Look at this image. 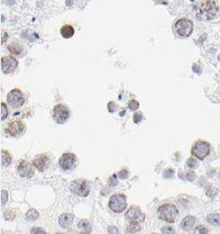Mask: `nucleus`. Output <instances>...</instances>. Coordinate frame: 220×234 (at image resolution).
Masks as SVG:
<instances>
[{
	"mask_svg": "<svg viewBox=\"0 0 220 234\" xmlns=\"http://www.w3.org/2000/svg\"><path fill=\"white\" fill-rule=\"evenodd\" d=\"M159 217L165 222L168 223H173L177 220L178 218V210L177 208L174 206V205L171 204H165V205H162L159 208Z\"/></svg>",
	"mask_w": 220,
	"mask_h": 234,
	"instance_id": "obj_1",
	"label": "nucleus"
},
{
	"mask_svg": "<svg viewBox=\"0 0 220 234\" xmlns=\"http://www.w3.org/2000/svg\"><path fill=\"white\" fill-rule=\"evenodd\" d=\"M175 30L177 34L183 37H188L191 35L193 30V24L188 18H181L175 23Z\"/></svg>",
	"mask_w": 220,
	"mask_h": 234,
	"instance_id": "obj_2",
	"label": "nucleus"
},
{
	"mask_svg": "<svg viewBox=\"0 0 220 234\" xmlns=\"http://www.w3.org/2000/svg\"><path fill=\"white\" fill-rule=\"evenodd\" d=\"M110 208L115 213H120L122 211L125 210L127 206V202H126V197L121 194H116L112 196L110 200Z\"/></svg>",
	"mask_w": 220,
	"mask_h": 234,
	"instance_id": "obj_3",
	"label": "nucleus"
},
{
	"mask_svg": "<svg viewBox=\"0 0 220 234\" xmlns=\"http://www.w3.org/2000/svg\"><path fill=\"white\" fill-rule=\"evenodd\" d=\"M53 118L58 124H64L69 118V110L65 105H57L53 109Z\"/></svg>",
	"mask_w": 220,
	"mask_h": 234,
	"instance_id": "obj_4",
	"label": "nucleus"
},
{
	"mask_svg": "<svg viewBox=\"0 0 220 234\" xmlns=\"http://www.w3.org/2000/svg\"><path fill=\"white\" fill-rule=\"evenodd\" d=\"M218 13V7L215 2L213 1H207L202 4L201 6V15L204 16V18L210 20L215 18Z\"/></svg>",
	"mask_w": 220,
	"mask_h": 234,
	"instance_id": "obj_5",
	"label": "nucleus"
},
{
	"mask_svg": "<svg viewBox=\"0 0 220 234\" xmlns=\"http://www.w3.org/2000/svg\"><path fill=\"white\" fill-rule=\"evenodd\" d=\"M70 190L81 197H86L89 193V184L86 180H75L70 184Z\"/></svg>",
	"mask_w": 220,
	"mask_h": 234,
	"instance_id": "obj_6",
	"label": "nucleus"
},
{
	"mask_svg": "<svg viewBox=\"0 0 220 234\" xmlns=\"http://www.w3.org/2000/svg\"><path fill=\"white\" fill-rule=\"evenodd\" d=\"M7 100L13 108L21 107L25 102V98L23 96V94H22V92L19 89H13L8 94Z\"/></svg>",
	"mask_w": 220,
	"mask_h": 234,
	"instance_id": "obj_7",
	"label": "nucleus"
},
{
	"mask_svg": "<svg viewBox=\"0 0 220 234\" xmlns=\"http://www.w3.org/2000/svg\"><path fill=\"white\" fill-rule=\"evenodd\" d=\"M18 60L14 57H11V56H6V57H3L1 59V69L5 74L14 72L18 67Z\"/></svg>",
	"mask_w": 220,
	"mask_h": 234,
	"instance_id": "obj_8",
	"label": "nucleus"
},
{
	"mask_svg": "<svg viewBox=\"0 0 220 234\" xmlns=\"http://www.w3.org/2000/svg\"><path fill=\"white\" fill-rule=\"evenodd\" d=\"M192 154L195 158L199 159H204L210 154V147H208V143L204 141H199L192 148Z\"/></svg>",
	"mask_w": 220,
	"mask_h": 234,
	"instance_id": "obj_9",
	"label": "nucleus"
},
{
	"mask_svg": "<svg viewBox=\"0 0 220 234\" xmlns=\"http://www.w3.org/2000/svg\"><path fill=\"white\" fill-rule=\"evenodd\" d=\"M144 218H145L144 213L138 207H131L126 213V219L131 223H136V224H138L139 222H142Z\"/></svg>",
	"mask_w": 220,
	"mask_h": 234,
	"instance_id": "obj_10",
	"label": "nucleus"
},
{
	"mask_svg": "<svg viewBox=\"0 0 220 234\" xmlns=\"http://www.w3.org/2000/svg\"><path fill=\"white\" fill-rule=\"evenodd\" d=\"M75 161H76V158H75L74 154H70V153H66V154H64L61 157V158L59 160V164H60L62 169L69 170V169L72 168L73 165H74Z\"/></svg>",
	"mask_w": 220,
	"mask_h": 234,
	"instance_id": "obj_11",
	"label": "nucleus"
},
{
	"mask_svg": "<svg viewBox=\"0 0 220 234\" xmlns=\"http://www.w3.org/2000/svg\"><path fill=\"white\" fill-rule=\"evenodd\" d=\"M25 127L23 125V123L20 121H15L13 123H11L8 125L6 132L9 133V135L15 136V135H18L20 133L24 131Z\"/></svg>",
	"mask_w": 220,
	"mask_h": 234,
	"instance_id": "obj_12",
	"label": "nucleus"
},
{
	"mask_svg": "<svg viewBox=\"0 0 220 234\" xmlns=\"http://www.w3.org/2000/svg\"><path fill=\"white\" fill-rule=\"evenodd\" d=\"M18 174L22 177H31L34 175V170L33 167L30 163L26 162V161H21L18 167Z\"/></svg>",
	"mask_w": 220,
	"mask_h": 234,
	"instance_id": "obj_13",
	"label": "nucleus"
},
{
	"mask_svg": "<svg viewBox=\"0 0 220 234\" xmlns=\"http://www.w3.org/2000/svg\"><path fill=\"white\" fill-rule=\"evenodd\" d=\"M48 163H49V159L45 154L37 155L36 158L34 159V162H33L34 166H35L36 168L41 172H43L47 168Z\"/></svg>",
	"mask_w": 220,
	"mask_h": 234,
	"instance_id": "obj_14",
	"label": "nucleus"
},
{
	"mask_svg": "<svg viewBox=\"0 0 220 234\" xmlns=\"http://www.w3.org/2000/svg\"><path fill=\"white\" fill-rule=\"evenodd\" d=\"M73 219H74V216L71 214H62L59 218V224L62 227L67 228L73 223Z\"/></svg>",
	"mask_w": 220,
	"mask_h": 234,
	"instance_id": "obj_15",
	"label": "nucleus"
},
{
	"mask_svg": "<svg viewBox=\"0 0 220 234\" xmlns=\"http://www.w3.org/2000/svg\"><path fill=\"white\" fill-rule=\"evenodd\" d=\"M61 35L65 38H70L74 36V28L71 25H64L61 28Z\"/></svg>",
	"mask_w": 220,
	"mask_h": 234,
	"instance_id": "obj_16",
	"label": "nucleus"
},
{
	"mask_svg": "<svg viewBox=\"0 0 220 234\" xmlns=\"http://www.w3.org/2000/svg\"><path fill=\"white\" fill-rule=\"evenodd\" d=\"M195 224V218L193 216H188L182 221L181 223V226L183 229L185 230H188L192 227Z\"/></svg>",
	"mask_w": 220,
	"mask_h": 234,
	"instance_id": "obj_17",
	"label": "nucleus"
},
{
	"mask_svg": "<svg viewBox=\"0 0 220 234\" xmlns=\"http://www.w3.org/2000/svg\"><path fill=\"white\" fill-rule=\"evenodd\" d=\"M207 220L212 226H220V215L217 213L210 214L208 216Z\"/></svg>",
	"mask_w": 220,
	"mask_h": 234,
	"instance_id": "obj_18",
	"label": "nucleus"
},
{
	"mask_svg": "<svg viewBox=\"0 0 220 234\" xmlns=\"http://www.w3.org/2000/svg\"><path fill=\"white\" fill-rule=\"evenodd\" d=\"M8 48H9V50L11 52H12L13 54H15V55H19L22 51L21 45L19 43H16V42H13Z\"/></svg>",
	"mask_w": 220,
	"mask_h": 234,
	"instance_id": "obj_19",
	"label": "nucleus"
},
{
	"mask_svg": "<svg viewBox=\"0 0 220 234\" xmlns=\"http://www.w3.org/2000/svg\"><path fill=\"white\" fill-rule=\"evenodd\" d=\"M11 163V157L10 154L6 152L3 151L1 153V164L3 166H8Z\"/></svg>",
	"mask_w": 220,
	"mask_h": 234,
	"instance_id": "obj_20",
	"label": "nucleus"
},
{
	"mask_svg": "<svg viewBox=\"0 0 220 234\" xmlns=\"http://www.w3.org/2000/svg\"><path fill=\"white\" fill-rule=\"evenodd\" d=\"M38 216H39V214L37 212L35 209H30L26 213V219L28 221H35L38 218Z\"/></svg>",
	"mask_w": 220,
	"mask_h": 234,
	"instance_id": "obj_21",
	"label": "nucleus"
},
{
	"mask_svg": "<svg viewBox=\"0 0 220 234\" xmlns=\"http://www.w3.org/2000/svg\"><path fill=\"white\" fill-rule=\"evenodd\" d=\"M187 165L189 167V168L194 169V168H197L199 164H198V161H197L195 158H188V160L187 161Z\"/></svg>",
	"mask_w": 220,
	"mask_h": 234,
	"instance_id": "obj_22",
	"label": "nucleus"
},
{
	"mask_svg": "<svg viewBox=\"0 0 220 234\" xmlns=\"http://www.w3.org/2000/svg\"><path fill=\"white\" fill-rule=\"evenodd\" d=\"M7 116H8V109L6 107V105L2 103L1 104V120L6 119Z\"/></svg>",
	"mask_w": 220,
	"mask_h": 234,
	"instance_id": "obj_23",
	"label": "nucleus"
},
{
	"mask_svg": "<svg viewBox=\"0 0 220 234\" xmlns=\"http://www.w3.org/2000/svg\"><path fill=\"white\" fill-rule=\"evenodd\" d=\"M139 229H140V226L138 224H136V223H132V225L128 227V231L129 232H137Z\"/></svg>",
	"mask_w": 220,
	"mask_h": 234,
	"instance_id": "obj_24",
	"label": "nucleus"
},
{
	"mask_svg": "<svg viewBox=\"0 0 220 234\" xmlns=\"http://www.w3.org/2000/svg\"><path fill=\"white\" fill-rule=\"evenodd\" d=\"M174 177V171L172 169H166L163 172V177L165 179H171Z\"/></svg>",
	"mask_w": 220,
	"mask_h": 234,
	"instance_id": "obj_25",
	"label": "nucleus"
},
{
	"mask_svg": "<svg viewBox=\"0 0 220 234\" xmlns=\"http://www.w3.org/2000/svg\"><path fill=\"white\" fill-rule=\"evenodd\" d=\"M129 109H132V110H136V109H138V107H139V104H138V102H137V101H135V100H132V101H130L129 102Z\"/></svg>",
	"mask_w": 220,
	"mask_h": 234,
	"instance_id": "obj_26",
	"label": "nucleus"
},
{
	"mask_svg": "<svg viewBox=\"0 0 220 234\" xmlns=\"http://www.w3.org/2000/svg\"><path fill=\"white\" fill-rule=\"evenodd\" d=\"M162 232L163 234H175V230L174 228L171 226H165L162 228Z\"/></svg>",
	"mask_w": 220,
	"mask_h": 234,
	"instance_id": "obj_27",
	"label": "nucleus"
},
{
	"mask_svg": "<svg viewBox=\"0 0 220 234\" xmlns=\"http://www.w3.org/2000/svg\"><path fill=\"white\" fill-rule=\"evenodd\" d=\"M195 234H208V229L204 226H198L194 230Z\"/></svg>",
	"mask_w": 220,
	"mask_h": 234,
	"instance_id": "obj_28",
	"label": "nucleus"
},
{
	"mask_svg": "<svg viewBox=\"0 0 220 234\" xmlns=\"http://www.w3.org/2000/svg\"><path fill=\"white\" fill-rule=\"evenodd\" d=\"M31 233L32 234H46L45 231L39 227H33L31 229Z\"/></svg>",
	"mask_w": 220,
	"mask_h": 234,
	"instance_id": "obj_29",
	"label": "nucleus"
},
{
	"mask_svg": "<svg viewBox=\"0 0 220 234\" xmlns=\"http://www.w3.org/2000/svg\"><path fill=\"white\" fill-rule=\"evenodd\" d=\"M108 232L109 234H119V230L118 228L115 226H111L108 227Z\"/></svg>",
	"mask_w": 220,
	"mask_h": 234,
	"instance_id": "obj_30",
	"label": "nucleus"
},
{
	"mask_svg": "<svg viewBox=\"0 0 220 234\" xmlns=\"http://www.w3.org/2000/svg\"><path fill=\"white\" fill-rule=\"evenodd\" d=\"M7 200H8V193L5 190H3L1 192V203L4 205L5 203H7Z\"/></svg>",
	"mask_w": 220,
	"mask_h": 234,
	"instance_id": "obj_31",
	"label": "nucleus"
},
{
	"mask_svg": "<svg viewBox=\"0 0 220 234\" xmlns=\"http://www.w3.org/2000/svg\"><path fill=\"white\" fill-rule=\"evenodd\" d=\"M118 177H119V179L121 180H125L128 177V171L127 170H122L120 171L119 173H118Z\"/></svg>",
	"mask_w": 220,
	"mask_h": 234,
	"instance_id": "obj_32",
	"label": "nucleus"
},
{
	"mask_svg": "<svg viewBox=\"0 0 220 234\" xmlns=\"http://www.w3.org/2000/svg\"><path fill=\"white\" fill-rule=\"evenodd\" d=\"M142 113H136L134 115V122L135 123H139V122L142 121Z\"/></svg>",
	"mask_w": 220,
	"mask_h": 234,
	"instance_id": "obj_33",
	"label": "nucleus"
},
{
	"mask_svg": "<svg viewBox=\"0 0 220 234\" xmlns=\"http://www.w3.org/2000/svg\"><path fill=\"white\" fill-rule=\"evenodd\" d=\"M115 177H116V176L115 175H114L112 176L111 179H110V181H109V184L111 185V186H115L117 183H118V181L115 180Z\"/></svg>",
	"mask_w": 220,
	"mask_h": 234,
	"instance_id": "obj_34",
	"label": "nucleus"
},
{
	"mask_svg": "<svg viewBox=\"0 0 220 234\" xmlns=\"http://www.w3.org/2000/svg\"><path fill=\"white\" fill-rule=\"evenodd\" d=\"M78 226H79V227H81V228H87V227H88V226H89V224H88V223L87 221L83 220V221H81V222L78 224Z\"/></svg>",
	"mask_w": 220,
	"mask_h": 234,
	"instance_id": "obj_35",
	"label": "nucleus"
},
{
	"mask_svg": "<svg viewBox=\"0 0 220 234\" xmlns=\"http://www.w3.org/2000/svg\"><path fill=\"white\" fill-rule=\"evenodd\" d=\"M195 177H196V176H195V174H194L193 172H189V173H188V175H187V180H188L192 181V180H195Z\"/></svg>",
	"mask_w": 220,
	"mask_h": 234,
	"instance_id": "obj_36",
	"label": "nucleus"
},
{
	"mask_svg": "<svg viewBox=\"0 0 220 234\" xmlns=\"http://www.w3.org/2000/svg\"><path fill=\"white\" fill-rule=\"evenodd\" d=\"M108 107H109V110L111 111V112H114L115 109V104L114 102H111V103H109Z\"/></svg>",
	"mask_w": 220,
	"mask_h": 234,
	"instance_id": "obj_37",
	"label": "nucleus"
},
{
	"mask_svg": "<svg viewBox=\"0 0 220 234\" xmlns=\"http://www.w3.org/2000/svg\"><path fill=\"white\" fill-rule=\"evenodd\" d=\"M81 234H88V233H81Z\"/></svg>",
	"mask_w": 220,
	"mask_h": 234,
	"instance_id": "obj_38",
	"label": "nucleus"
},
{
	"mask_svg": "<svg viewBox=\"0 0 220 234\" xmlns=\"http://www.w3.org/2000/svg\"><path fill=\"white\" fill-rule=\"evenodd\" d=\"M219 177H220V174H219Z\"/></svg>",
	"mask_w": 220,
	"mask_h": 234,
	"instance_id": "obj_39",
	"label": "nucleus"
},
{
	"mask_svg": "<svg viewBox=\"0 0 220 234\" xmlns=\"http://www.w3.org/2000/svg\"><path fill=\"white\" fill-rule=\"evenodd\" d=\"M58 234H61V233H58Z\"/></svg>",
	"mask_w": 220,
	"mask_h": 234,
	"instance_id": "obj_40",
	"label": "nucleus"
}]
</instances>
